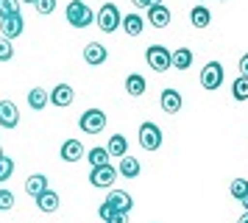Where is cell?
<instances>
[{
    "mask_svg": "<svg viewBox=\"0 0 248 223\" xmlns=\"http://www.w3.org/2000/svg\"><path fill=\"white\" fill-rule=\"evenodd\" d=\"M87 159H90V167H101V165H109V151L106 148H92L90 154H87Z\"/></svg>",
    "mask_w": 248,
    "mask_h": 223,
    "instance_id": "484cf974",
    "label": "cell"
},
{
    "mask_svg": "<svg viewBox=\"0 0 248 223\" xmlns=\"http://www.w3.org/2000/svg\"><path fill=\"white\" fill-rule=\"evenodd\" d=\"M106 201L112 204L114 212H131V207H134V201H131V195H128L125 190H109Z\"/></svg>",
    "mask_w": 248,
    "mask_h": 223,
    "instance_id": "8fae6325",
    "label": "cell"
},
{
    "mask_svg": "<svg viewBox=\"0 0 248 223\" xmlns=\"http://www.w3.org/2000/svg\"><path fill=\"white\" fill-rule=\"evenodd\" d=\"M20 3H36V0H20Z\"/></svg>",
    "mask_w": 248,
    "mask_h": 223,
    "instance_id": "ab89813d",
    "label": "cell"
},
{
    "mask_svg": "<svg viewBox=\"0 0 248 223\" xmlns=\"http://www.w3.org/2000/svg\"><path fill=\"white\" fill-rule=\"evenodd\" d=\"M142 28H145V20H142L137 11L123 17V31L128 33V36H140V33H142Z\"/></svg>",
    "mask_w": 248,
    "mask_h": 223,
    "instance_id": "44dd1931",
    "label": "cell"
},
{
    "mask_svg": "<svg viewBox=\"0 0 248 223\" xmlns=\"http://www.w3.org/2000/svg\"><path fill=\"white\" fill-rule=\"evenodd\" d=\"M12 173H14V159L3 154V156H0V181L12 178Z\"/></svg>",
    "mask_w": 248,
    "mask_h": 223,
    "instance_id": "83f0119b",
    "label": "cell"
},
{
    "mask_svg": "<svg viewBox=\"0 0 248 223\" xmlns=\"http://www.w3.org/2000/svg\"><path fill=\"white\" fill-rule=\"evenodd\" d=\"M0 126L3 128H17L20 126V109L14 100H0Z\"/></svg>",
    "mask_w": 248,
    "mask_h": 223,
    "instance_id": "9c48e42d",
    "label": "cell"
},
{
    "mask_svg": "<svg viewBox=\"0 0 248 223\" xmlns=\"http://www.w3.org/2000/svg\"><path fill=\"white\" fill-rule=\"evenodd\" d=\"M170 53L173 50H168L165 45H151L145 50V62L151 70H156V73H165V70H170Z\"/></svg>",
    "mask_w": 248,
    "mask_h": 223,
    "instance_id": "8992f818",
    "label": "cell"
},
{
    "mask_svg": "<svg viewBox=\"0 0 248 223\" xmlns=\"http://www.w3.org/2000/svg\"><path fill=\"white\" fill-rule=\"evenodd\" d=\"M237 67H240V76H246V78H248V53H246V56H240V64H237Z\"/></svg>",
    "mask_w": 248,
    "mask_h": 223,
    "instance_id": "e575fe53",
    "label": "cell"
},
{
    "mask_svg": "<svg viewBox=\"0 0 248 223\" xmlns=\"http://www.w3.org/2000/svg\"><path fill=\"white\" fill-rule=\"evenodd\" d=\"M59 204H62V201H59V192H56V190H50V187L36 198V207H39L42 212H47V215H53V212L59 209Z\"/></svg>",
    "mask_w": 248,
    "mask_h": 223,
    "instance_id": "9a60e30c",
    "label": "cell"
},
{
    "mask_svg": "<svg viewBox=\"0 0 248 223\" xmlns=\"http://www.w3.org/2000/svg\"><path fill=\"white\" fill-rule=\"evenodd\" d=\"M95 22H98V28L103 33H114L123 25V14H120V9L114 3H103L101 9H98V14H95Z\"/></svg>",
    "mask_w": 248,
    "mask_h": 223,
    "instance_id": "6da1fadb",
    "label": "cell"
},
{
    "mask_svg": "<svg viewBox=\"0 0 248 223\" xmlns=\"http://www.w3.org/2000/svg\"><path fill=\"white\" fill-rule=\"evenodd\" d=\"M131 3H134L137 9H148V0H131Z\"/></svg>",
    "mask_w": 248,
    "mask_h": 223,
    "instance_id": "d590c367",
    "label": "cell"
},
{
    "mask_svg": "<svg viewBox=\"0 0 248 223\" xmlns=\"http://www.w3.org/2000/svg\"><path fill=\"white\" fill-rule=\"evenodd\" d=\"M106 151H109V156H125V151H128V140H125L123 134H112V137H109V145H106Z\"/></svg>",
    "mask_w": 248,
    "mask_h": 223,
    "instance_id": "603a6c76",
    "label": "cell"
},
{
    "mask_svg": "<svg viewBox=\"0 0 248 223\" xmlns=\"http://www.w3.org/2000/svg\"><path fill=\"white\" fill-rule=\"evenodd\" d=\"M223 84V64L220 62H209V64H203V70H201V87L203 89H217Z\"/></svg>",
    "mask_w": 248,
    "mask_h": 223,
    "instance_id": "52a82bcc",
    "label": "cell"
},
{
    "mask_svg": "<svg viewBox=\"0 0 248 223\" xmlns=\"http://www.w3.org/2000/svg\"><path fill=\"white\" fill-rule=\"evenodd\" d=\"M159 3H162V0H148V9H151V6H159Z\"/></svg>",
    "mask_w": 248,
    "mask_h": 223,
    "instance_id": "f35d334b",
    "label": "cell"
},
{
    "mask_svg": "<svg viewBox=\"0 0 248 223\" xmlns=\"http://www.w3.org/2000/svg\"><path fill=\"white\" fill-rule=\"evenodd\" d=\"M232 95H234V100H248V78L246 76H237L234 84H232Z\"/></svg>",
    "mask_w": 248,
    "mask_h": 223,
    "instance_id": "d4e9b609",
    "label": "cell"
},
{
    "mask_svg": "<svg viewBox=\"0 0 248 223\" xmlns=\"http://www.w3.org/2000/svg\"><path fill=\"white\" fill-rule=\"evenodd\" d=\"M106 223H128V212H114Z\"/></svg>",
    "mask_w": 248,
    "mask_h": 223,
    "instance_id": "836d02e7",
    "label": "cell"
},
{
    "mask_svg": "<svg viewBox=\"0 0 248 223\" xmlns=\"http://www.w3.org/2000/svg\"><path fill=\"white\" fill-rule=\"evenodd\" d=\"M240 204H243V209L248 212V192H246V195H243V198H240Z\"/></svg>",
    "mask_w": 248,
    "mask_h": 223,
    "instance_id": "8d00e7d4",
    "label": "cell"
},
{
    "mask_svg": "<svg viewBox=\"0 0 248 223\" xmlns=\"http://www.w3.org/2000/svg\"><path fill=\"white\" fill-rule=\"evenodd\" d=\"M92 20H95V14H92V9L87 6V3H81V0H70L67 22L73 25V28H87V25H92Z\"/></svg>",
    "mask_w": 248,
    "mask_h": 223,
    "instance_id": "7a4b0ae2",
    "label": "cell"
},
{
    "mask_svg": "<svg viewBox=\"0 0 248 223\" xmlns=\"http://www.w3.org/2000/svg\"><path fill=\"white\" fill-rule=\"evenodd\" d=\"M159 103H162V109L168 114H176V112H181V92L179 89H162Z\"/></svg>",
    "mask_w": 248,
    "mask_h": 223,
    "instance_id": "5bb4252c",
    "label": "cell"
},
{
    "mask_svg": "<svg viewBox=\"0 0 248 223\" xmlns=\"http://www.w3.org/2000/svg\"><path fill=\"white\" fill-rule=\"evenodd\" d=\"M237 223H248V212H243V215L237 218Z\"/></svg>",
    "mask_w": 248,
    "mask_h": 223,
    "instance_id": "74e56055",
    "label": "cell"
},
{
    "mask_svg": "<svg viewBox=\"0 0 248 223\" xmlns=\"http://www.w3.org/2000/svg\"><path fill=\"white\" fill-rule=\"evenodd\" d=\"M148 22H151L154 28H168L170 25V9L165 6V3L151 6V9H148Z\"/></svg>",
    "mask_w": 248,
    "mask_h": 223,
    "instance_id": "4fadbf2b",
    "label": "cell"
},
{
    "mask_svg": "<svg viewBox=\"0 0 248 223\" xmlns=\"http://www.w3.org/2000/svg\"><path fill=\"white\" fill-rule=\"evenodd\" d=\"M47 103H50V92H47V89H42V87L28 89V106L34 112H42Z\"/></svg>",
    "mask_w": 248,
    "mask_h": 223,
    "instance_id": "2e32d148",
    "label": "cell"
},
{
    "mask_svg": "<svg viewBox=\"0 0 248 223\" xmlns=\"http://www.w3.org/2000/svg\"><path fill=\"white\" fill-rule=\"evenodd\" d=\"M98 215H101L103 221H109V218H112V215H114L112 204H109V201H103V204H101V209H98Z\"/></svg>",
    "mask_w": 248,
    "mask_h": 223,
    "instance_id": "d6a6232c",
    "label": "cell"
},
{
    "mask_svg": "<svg viewBox=\"0 0 248 223\" xmlns=\"http://www.w3.org/2000/svg\"><path fill=\"white\" fill-rule=\"evenodd\" d=\"M34 9L39 11L42 17H47V14H53V11H56V0H36Z\"/></svg>",
    "mask_w": 248,
    "mask_h": 223,
    "instance_id": "1f68e13d",
    "label": "cell"
},
{
    "mask_svg": "<svg viewBox=\"0 0 248 223\" xmlns=\"http://www.w3.org/2000/svg\"><path fill=\"white\" fill-rule=\"evenodd\" d=\"M78 128L84 134H101L106 128V112L101 109H87L78 117Z\"/></svg>",
    "mask_w": 248,
    "mask_h": 223,
    "instance_id": "3957f363",
    "label": "cell"
},
{
    "mask_svg": "<svg viewBox=\"0 0 248 223\" xmlns=\"http://www.w3.org/2000/svg\"><path fill=\"white\" fill-rule=\"evenodd\" d=\"M62 159L64 162H78L81 156H84V145H81V140H67V143L62 145Z\"/></svg>",
    "mask_w": 248,
    "mask_h": 223,
    "instance_id": "d6986e66",
    "label": "cell"
},
{
    "mask_svg": "<svg viewBox=\"0 0 248 223\" xmlns=\"http://www.w3.org/2000/svg\"><path fill=\"white\" fill-rule=\"evenodd\" d=\"M192 64V50L190 48H179V50H173L170 53V67H176V70H187V67Z\"/></svg>",
    "mask_w": 248,
    "mask_h": 223,
    "instance_id": "ffe728a7",
    "label": "cell"
},
{
    "mask_svg": "<svg viewBox=\"0 0 248 223\" xmlns=\"http://www.w3.org/2000/svg\"><path fill=\"white\" fill-rule=\"evenodd\" d=\"M45 190H47V176H42V173H34V176L25 178V192H28L31 198H39Z\"/></svg>",
    "mask_w": 248,
    "mask_h": 223,
    "instance_id": "ac0fdd59",
    "label": "cell"
},
{
    "mask_svg": "<svg viewBox=\"0 0 248 223\" xmlns=\"http://www.w3.org/2000/svg\"><path fill=\"white\" fill-rule=\"evenodd\" d=\"M23 31H25L23 14H12V17H3L0 20V36H6V39H17Z\"/></svg>",
    "mask_w": 248,
    "mask_h": 223,
    "instance_id": "ba28073f",
    "label": "cell"
},
{
    "mask_svg": "<svg viewBox=\"0 0 248 223\" xmlns=\"http://www.w3.org/2000/svg\"><path fill=\"white\" fill-rule=\"evenodd\" d=\"M0 156H3V148H0Z\"/></svg>",
    "mask_w": 248,
    "mask_h": 223,
    "instance_id": "60d3db41",
    "label": "cell"
},
{
    "mask_svg": "<svg viewBox=\"0 0 248 223\" xmlns=\"http://www.w3.org/2000/svg\"><path fill=\"white\" fill-rule=\"evenodd\" d=\"M114 178H117V170L114 165H101V167H90V184L98 190H112L114 187Z\"/></svg>",
    "mask_w": 248,
    "mask_h": 223,
    "instance_id": "5b68a950",
    "label": "cell"
},
{
    "mask_svg": "<svg viewBox=\"0 0 248 223\" xmlns=\"http://www.w3.org/2000/svg\"><path fill=\"white\" fill-rule=\"evenodd\" d=\"M190 22L195 25V28H206V25L212 22V14H209L206 6H195V9L190 11Z\"/></svg>",
    "mask_w": 248,
    "mask_h": 223,
    "instance_id": "cb8c5ba5",
    "label": "cell"
},
{
    "mask_svg": "<svg viewBox=\"0 0 248 223\" xmlns=\"http://www.w3.org/2000/svg\"><path fill=\"white\" fill-rule=\"evenodd\" d=\"M106 59H109V50H106L101 42H87L84 45V62H87L90 67H101Z\"/></svg>",
    "mask_w": 248,
    "mask_h": 223,
    "instance_id": "30bf717a",
    "label": "cell"
},
{
    "mask_svg": "<svg viewBox=\"0 0 248 223\" xmlns=\"http://www.w3.org/2000/svg\"><path fill=\"white\" fill-rule=\"evenodd\" d=\"M76 100V92L70 84H56V87L50 89V103L53 106H70Z\"/></svg>",
    "mask_w": 248,
    "mask_h": 223,
    "instance_id": "7c38bea8",
    "label": "cell"
},
{
    "mask_svg": "<svg viewBox=\"0 0 248 223\" xmlns=\"http://www.w3.org/2000/svg\"><path fill=\"white\" fill-rule=\"evenodd\" d=\"M137 137H140V145H142L145 151H159V148H162V143H165L162 128H159L156 123H142Z\"/></svg>",
    "mask_w": 248,
    "mask_h": 223,
    "instance_id": "277c9868",
    "label": "cell"
},
{
    "mask_svg": "<svg viewBox=\"0 0 248 223\" xmlns=\"http://www.w3.org/2000/svg\"><path fill=\"white\" fill-rule=\"evenodd\" d=\"M229 190H232V195H234V198L240 201V198H243V195L248 192V178H234Z\"/></svg>",
    "mask_w": 248,
    "mask_h": 223,
    "instance_id": "f1b7e54d",
    "label": "cell"
},
{
    "mask_svg": "<svg viewBox=\"0 0 248 223\" xmlns=\"http://www.w3.org/2000/svg\"><path fill=\"white\" fill-rule=\"evenodd\" d=\"M9 59H14V45L12 39L0 36V62H9Z\"/></svg>",
    "mask_w": 248,
    "mask_h": 223,
    "instance_id": "f546056e",
    "label": "cell"
},
{
    "mask_svg": "<svg viewBox=\"0 0 248 223\" xmlns=\"http://www.w3.org/2000/svg\"><path fill=\"white\" fill-rule=\"evenodd\" d=\"M145 89H148V84H145V78H142V76L131 73V76L125 78V92H128V95L140 98V95H145Z\"/></svg>",
    "mask_w": 248,
    "mask_h": 223,
    "instance_id": "7402d4cb",
    "label": "cell"
},
{
    "mask_svg": "<svg viewBox=\"0 0 248 223\" xmlns=\"http://www.w3.org/2000/svg\"><path fill=\"white\" fill-rule=\"evenodd\" d=\"M12 14H20V0H0V20Z\"/></svg>",
    "mask_w": 248,
    "mask_h": 223,
    "instance_id": "4316f807",
    "label": "cell"
},
{
    "mask_svg": "<svg viewBox=\"0 0 248 223\" xmlns=\"http://www.w3.org/2000/svg\"><path fill=\"white\" fill-rule=\"evenodd\" d=\"M14 209V192L12 190H0V212Z\"/></svg>",
    "mask_w": 248,
    "mask_h": 223,
    "instance_id": "4dcf8cb0",
    "label": "cell"
},
{
    "mask_svg": "<svg viewBox=\"0 0 248 223\" xmlns=\"http://www.w3.org/2000/svg\"><path fill=\"white\" fill-rule=\"evenodd\" d=\"M117 173L123 178H137L142 173V165L137 162L134 156H120V165H117Z\"/></svg>",
    "mask_w": 248,
    "mask_h": 223,
    "instance_id": "e0dca14e",
    "label": "cell"
}]
</instances>
